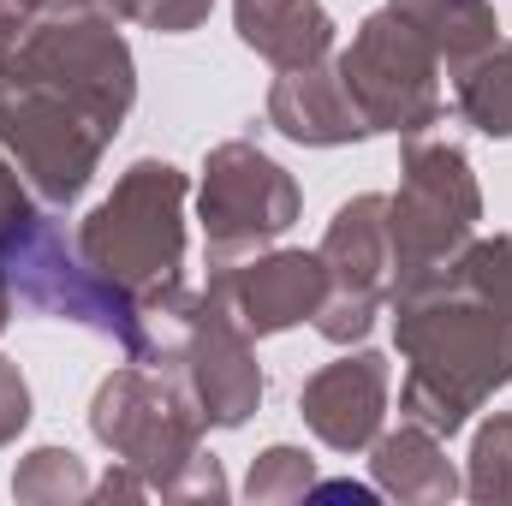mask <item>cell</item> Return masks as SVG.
Instances as JSON below:
<instances>
[{
    "instance_id": "1",
    "label": "cell",
    "mask_w": 512,
    "mask_h": 506,
    "mask_svg": "<svg viewBox=\"0 0 512 506\" xmlns=\"http://www.w3.org/2000/svg\"><path fill=\"white\" fill-rule=\"evenodd\" d=\"M399 346L411 352L399 405L435 435H453L465 411L512 376V334L501 316L453 280L399 298Z\"/></svg>"
},
{
    "instance_id": "2",
    "label": "cell",
    "mask_w": 512,
    "mask_h": 506,
    "mask_svg": "<svg viewBox=\"0 0 512 506\" xmlns=\"http://www.w3.org/2000/svg\"><path fill=\"white\" fill-rule=\"evenodd\" d=\"M185 179L167 161H137L114 197L84 221L78 251L96 274L126 286L131 298H155L179 286V256H185V227H179Z\"/></svg>"
},
{
    "instance_id": "3",
    "label": "cell",
    "mask_w": 512,
    "mask_h": 506,
    "mask_svg": "<svg viewBox=\"0 0 512 506\" xmlns=\"http://www.w3.org/2000/svg\"><path fill=\"white\" fill-rule=\"evenodd\" d=\"M477 227V185L453 143H411L405 185L387 197V245H393V286L399 298L429 292L453 274Z\"/></svg>"
},
{
    "instance_id": "4",
    "label": "cell",
    "mask_w": 512,
    "mask_h": 506,
    "mask_svg": "<svg viewBox=\"0 0 512 506\" xmlns=\"http://www.w3.org/2000/svg\"><path fill=\"white\" fill-rule=\"evenodd\" d=\"M0 78L54 90V96H66L72 108H84L96 126H108V131H120V120L131 108L126 42L102 18H90V12H54V24L30 30L0 60Z\"/></svg>"
},
{
    "instance_id": "5",
    "label": "cell",
    "mask_w": 512,
    "mask_h": 506,
    "mask_svg": "<svg viewBox=\"0 0 512 506\" xmlns=\"http://www.w3.org/2000/svg\"><path fill=\"white\" fill-rule=\"evenodd\" d=\"M435 66H441V54L423 42V30L387 6L358 30L352 54L340 60V78H346L352 102L364 108L370 131H423L441 114Z\"/></svg>"
},
{
    "instance_id": "6",
    "label": "cell",
    "mask_w": 512,
    "mask_h": 506,
    "mask_svg": "<svg viewBox=\"0 0 512 506\" xmlns=\"http://www.w3.org/2000/svg\"><path fill=\"white\" fill-rule=\"evenodd\" d=\"M0 137L12 143V155H18L24 179L42 191V203L60 209L90 185V173H96L114 131L96 126L84 108H72L54 90L0 78Z\"/></svg>"
},
{
    "instance_id": "7",
    "label": "cell",
    "mask_w": 512,
    "mask_h": 506,
    "mask_svg": "<svg viewBox=\"0 0 512 506\" xmlns=\"http://www.w3.org/2000/svg\"><path fill=\"white\" fill-rule=\"evenodd\" d=\"M298 215V185L251 143H221L203 173V227L209 256L233 268V256L286 233Z\"/></svg>"
},
{
    "instance_id": "8",
    "label": "cell",
    "mask_w": 512,
    "mask_h": 506,
    "mask_svg": "<svg viewBox=\"0 0 512 506\" xmlns=\"http://www.w3.org/2000/svg\"><path fill=\"white\" fill-rule=\"evenodd\" d=\"M322 262H328V304L316 310V328L328 340H358L376 322V304L387 298V268H393L387 197L346 203L322 239Z\"/></svg>"
},
{
    "instance_id": "9",
    "label": "cell",
    "mask_w": 512,
    "mask_h": 506,
    "mask_svg": "<svg viewBox=\"0 0 512 506\" xmlns=\"http://www.w3.org/2000/svg\"><path fill=\"white\" fill-rule=\"evenodd\" d=\"M96 435L108 447H120L131 465H161V459L179 465L197 453V429H191L185 405L143 370H126L96 393Z\"/></svg>"
},
{
    "instance_id": "10",
    "label": "cell",
    "mask_w": 512,
    "mask_h": 506,
    "mask_svg": "<svg viewBox=\"0 0 512 506\" xmlns=\"http://www.w3.org/2000/svg\"><path fill=\"white\" fill-rule=\"evenodd\" d=\"M209 292L245 322V334H274V328H292L328 304V262H322V251H280L245 262V268H221V280Z\"/></svg>"
},
{
    "instance_id": "11",
    "label": "cell",
    "mask_w": 512,
    "mask_h": 506,
    "mask_svg": "<svg viewBox=\"0 0 512 506\" xmlns=\"http://www.w3.org/2000/svg\"><path fill=\"white\" fill-rule=\"evenodd\" d=\"M268 120L286 131V137L316 143V149H328V143H352V137H370V120H364V108L352 102L340 66H328V72H322V66L280 72V84L268 90Z\"/></svg>"
},
{
    "instance_id": "12",
    "label": "cell",
    "mask_w": 512,
    "mask_h": 506,
    "mask_svg": "<svg viewBox=\"0 0 512 506\" xmlns=\"http://www.w3.org/2000/svg\"><path fill=\"white\" fill-rule=\"evenodd\" d=\"M382 399H387V364L376 352H358V358L328 364L304 387V417L316 423V435L328 447H364L382 423Z\"/></svg>"
},
{
    "instance_id": "13",
    "label": "cell",
    "mask_w": 512,
    "mask_h": 506,
    "mask_svg": "<svg viewBox=\"0 0 512 506\" xmlns=\"http://www.w3.org/2000/svg\"><path fill=\"white\" fill-rule=\"evenodd\" d=\"M239 36L268 66L304 72L334 48V18L322 12V0H239Z\"/></svg>"
},
{
    "instance_id": "14",
    "label": "cell",
    "mask_w": 512,
    "mask_h": 506,
    "mask_svg": "<svg viewBox=\"0 0 512 506\" xmlns=\"http://www.w3.org/2000/svg\"><path fill=\"white\" fill-rule=\"evenodd\" d=\"M399 18L423 30V42L465 78L477 60L495 54V6L489 0H387Z\"/></svg>"
},
{
    "instance_id": "15",
    "label": "cell",
    "mask_w": 512,
    "mask_h": 506,
    "mask_svg": "<svg viewBox=\"0 0 512 506\" xmlns=\"http://www.w3.org/2000/svg\"><path fill=\"white\" fill-rule=\"evenodd\" d=\"M459 108L465 120L489 137H512V48H495L459 78Z\"/></svg>"
},
{
    "instance_id": "16",
    "label": "cell",
    "mask_w": 512,
    "mask_h": 506,
    "mask_svg": "<svg viewBox=\"0 0 512 506\" xmlns=\"http://www.w3.org/2000/svg\"><path fill=\"white\" fill-rule=\"evenodd\" d=\"M102 12L155 24V30H191V24L209 12V0H102Z\"/></svg>"
},
{
    "instance_id": "17",
    "label": "cell",
    "mask_w": 512,
    "mask_h": 506,
    "mask_svg": "<svg viewBox=\"0 0 512 506\" xmlns=\"http://www.w3.org/2000/svg\"><path fill=\"white\" fill-rule=\"evenodd\" d=\"M30 417V393H24V376L0 358V441H12Z\"/></svg>"
},
{
    "instance_id": "18",
    "label": "cell",
    "mask_w": 512,
    "mask_h": 506,
    "mask_svg": "<svg viewBox=\"0 0 512 506\" xmlns=\"http://www.w3.org/2000/svg\"><path fill=\"white\" fill-rule=\"evenodd\" d=\"M48 12V0H0V60L36 30V18Z\"/></svg>"
},
{
    "instance_id": "19",
    "label": "cell",
    "mask_w": 512,
    "mask_h": 506,
    "mask_svg": "<svg viewBox=\"0 0 512 506\" xmlns=\"http://www.w3.org/2000/svg\"><path fill=\"white\" fill-rule=\"evenodd\" d=\"M6 310H12V292H6V274H0V328H6Z\"/></svg>"
}]
</instances>
